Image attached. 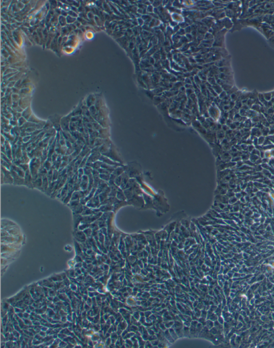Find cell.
<instances>
[{"label": "cell", "instance_id": "3", "mask_svg": "<svg viewBox=\"0 0 274 348\" xmlns=\"http://www.w3.org/2000/svg\"><path fill=\"white\" fill-rule=\"evenodd\" d=\"M83 208H84V205H83L82 204H79L78 206H77L72 209L73 214H82V212L83 211Z\"/></svg>", "mask_w": 274, "mask_h": 348}, {"label": "cell", "instance_id": "2", "mask_svg": "<svg viewBox=\"0 0 274 348\" xmlns=\"http://www.w3.org/2000/svg\"><path fill=\"white\" fill-rule=\"evenodd\" d=\"M87 206L91 208H99L101 206V202L99 196H95L91 199L86 204Z\"/></svg>", "mask_w": 274, "mask_h": 348}, {"label": "cell", "instance_id": "4", "mask_svg": "<svg viewBox=\"0 0 274 348\" xmlns=\"http://www.w3.org/2000/svg\"><path fill=\"white\" fill-rule=\"evenodd\" d=\"M110 207L111 206L109 205H107H107H101L99 208L101 212H108L109 211L111 210Z\"/></svg>", "mask_w": 274, "mask_h": 348}, {"label": "cell", "instance_id": "1", "mask_svg": "<svg viewBox=\"0 0 274 348\" xmlns=\"http://www.w3.org/2000/svg\"><path fill=\"white\" fill-rule=\"evenodd\" d=\"M102 212H99L96 213L95 214L83 216V219H82L81 222L84 223H91V222H94V221L99 219L102 216Z\"/></svg>", "mask_w": 274, "mask_h": 348}]
</instances>
